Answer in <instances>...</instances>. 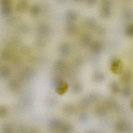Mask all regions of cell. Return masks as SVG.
I'll use <instances>...</instances> for the list:
<instances>
[{
	"instance_id": "obj_9",
	"label": "cell",
	"mask_w": 133,
	"mask_h": 133,
	"mask_svg": "<svg viewBox=\"0 0 133 133\" xmlns=\"http://www.w3.org/2000/svg\"><path fill=\"white\" fill-rule=\"evenodd\" d=\"M131 107H132V109L133 110V98L132 100V101H131Z\"/></svg>"
},
{
	"instance_id": "obj_6",
	"label": "cell",
	"mask_w": 133,
	"mask_h": 133,
	"mask_svg": "<svg viewBox=\"0 0 133 133\" xmlns=\"http://www.w3.org/2000/svg\"><path fill=\"white\" fill-rule=\"evenodd\" d=\"M126 33L129 36H133V24L130 25L127 28Z\"/></svg>"
},
{
	"instance_id": "obj_8",
	"label": "cell",
	"mask_w": 133,
	"mask_h": 133,
	"mask_svg": "<svg viewBox=\"0 0 133 133\" xmlns=\"http://www.w3.org/2000/svg\"><path fill=\"white\" fill-rule=\"evenodd\" d=\"M3 130L4 133H11V128L9 126H5Z\"/></svg>"
},
{
	"instance_id": "obj_4",
	"label": "cell",
	"mask_w": 133,
	"mask_h": 133,
	"mask_svg": "<svg viewBox=\"0 0 133 133\" xmlns=\"http://www.w3.org/2000/svg\"><path fill=\"white\" fill-rule=\"evenodd\" d=\"M111 90L112 93H118L120 90L119 86L117 83H113L111 86Z\"/></svg>"
},
{
	"instance_id": "obj_2",
	"label": "cell",
	"mask_w": 133,
	"mask_h": 133,
	"mask_svg": "<svg viewBox=\"0 0 133 133\" xmlns=\"http://www.w3.org/2000/svg\"><path fill=\"white\" fill-rule=\"evenodd\" d=\"M68 88V85L66 83L62 82L57 87V92L60 94H62L65 93Z\"/></svg>"
},
{
	"instance_id": "obj_3",
	"label": "cell",
	"mask_w": 133,
	"mask_h": 133,
	"mask_svg": "<svg viewBox=\"0 0 133 133\" xmlns=\"http://www.w3.org/2000/svg\"><path fill=\"white\" fill-rule=\"evenodd\" d=\"M121 64L118 61H115L112 65L111 68L113 72H119L122 68Z\"/></svg>"
},
{
	"instance_id": "obj_5",
	"label": "cell",
	"mask_w": 133,
	"mask_h": 133,
	"mask_svg": "<svg viewBox=\"0 0 133 133\" xmlns=\"http://www.w3.org/2000/svg\"><path fill=\"white\" fill-rule=\"evenodd\" d=\"M131 93L132 91L131 89L129 87H125L123 90V94L125 98H128L129 97L131 94Z\"/></svg>"
},
{
	"instance_id": "obj_1",
	"label": "cell",
	"mask_w": 133,
	"mask_h": 133,
	"mask_svg": "<svg viewBox=\"0 0 133 133\" xmlns=\"http://www.w3.org/2000/svg\"><path fill=\"white\" fill-rule=\"evenodd\" d=\"M130 126L125 120H119L115 125L116 132L118 133H125L130 130Z\"/></svg>"
},
{
	"instance_id": "obj_7",
	"label": "cell",
	"mask_w": 133,
	"mask_h": 133,
	"mask_svg": "<svg viewBox=\"0 0 133 133\" xmlns=\"http://www.w3.org/2000/svg\"><path fill=\"white\" fill-rule=\"evenodd\" d=\"M7 109L5 107H0V117H4L7 114Z\"/></svg>"
}]
</instances>
